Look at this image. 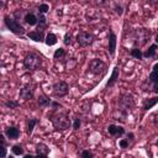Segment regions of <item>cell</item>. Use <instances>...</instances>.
Instances as JSON below:
<instances>
[{
	"label": "cell",
	"instance_id": "cell-8",
	"mask_svg": "<svg viewBox=\"0 0 158 158\" xmlns=\"http://www.w3.org/2000/svg\"><path fill=\"white\" fill-rule=\"evenodd\" d=\"M148 83L152 85L151 90L156 94H158V63H156L152 68V72L148 77Z\"/></svg>",
	"mask_w": 158,
	"mask_h": 158
},
{
	"label": "cell",
	"instance_id": "cell-15",
	"mask_svg": "<svg viewBox=\"0 0 158 158\" xmlns=\"http://www.w3.org/2000/svg\"><path fill=\"white\" fill-rule=\"evenodd\" d=\"M117 79H118V67H115L112 69V73H111L109 80H107V83H106V88H112L116 84Z\"/></svg>",
	"mask_w": 158,
	"mask_h": 158
},
{
	"label": "cell",
	"instance_id": "cell-28",
	"mask_svg": "<svg viewBox=\"0 0 158 158\" xmlns=\"http://www.w3.org/2000/svg\"><path fill=\"white\" fill-rule=\"evenodd\" d=\"M48 10H49L48 4H41V5H38V7H37L38 14H42V15H44V14H46Z\"/></svg>",
	"mask_w": 158,
	"mask_h": 158
},
{
	"label": "cell",
	"instance_id": "cell-5",
	"mask_svg": "<svg viewBox=\"0 0 158 158\" xmlns=\"http://www.w3.org/2000/svg\"><path fill=\"white\" fill-rule=\"evenodd\" d=\"M89 72L94 75H102L106 73V69H107V65L99 58H94L89 62V67H88Z\"/></svg>",
	"mask_w": 158,
	"mask_h": 158
},
{
	"label": "cell",
	"instance_id": "cell-23",
	"mask_svg": "<svg viewBox=\"0 0 158 158\" xmlns=\"http://www.w3.org/2000/svg\"><path fill=\"white\" fill-rule=\"evenodd\" d=\"M37 122H38V118H35V117L28 118V121H27V133H28V135L32 133V131H33L35 126L37 125Z\"/></svg>",
	"mask_w": 158,
	"mask_h": 158
},
{
	"label": "cell",
	"instance_id": "cell-27",
	"mask_svg": "<svg viewBox=\"0 0 158 158\" xmlns=\"http://www.w3.org/2000/svg\"><path fill=\"white\" fill-rule=\"evenodd\" d=\"M80 158H94V153L90 149H83L80 152Z\"/></svg>",
	"mask_w": 158,
	"mask_h": 158
},
{
	"label": "cell",
	"instance_id": "cell-1",
	"mask_svg": "<svg viewBox=\"0 0 158 158\" xmlns=\"http://www.w3.org/2000/svg\"><path fill=\"white\" fill-rule=\"evenodd\" d=\"M48 118L51 120L53 127L56 130H60V131H64V130H68L70 126H72V121L68 116V114L65 111H54L52 114L48 115Z\"/></svg>",
	"mask_w": 158,
	"mask_h": 158
},
{
	"label": "cell",
	"instance_id": "cell-10",
	"mask_svg": "<svg viewBox=\"0 0 158 158\" xmlns=\"http://www.w3.org/2000/svg\"><path fill=\"white\" fill-rule=\"evenodd\" d=\"M116 43H117V37L116 33L112 30H109V46H107V51L111 56L115 54L116 51Z\"/></svg>",
	"mask_w": 158,
	"mask_h": 158
},
{
	"label": "cell",
	"instance_id": "cell-35",
	"mask_svg": "<svg viewBox=\"0 0 158 158\" xmlns=\"http://www.w3.org/2000/svg\"><path fill=\"white\" fill-rule=\"evenodd\" d=\"M126 136H127V141H133L135 139V135L132 132H128Z\"/></svg>",
	"mask_w": 158,
	"mask_h": 158
},
{
	"label": "cell",
	"instance_id": "cell-3",
	"mask_svg": "<svg viewBox=\"0 0 158 158\" xmlns=\"http://www.w3.org/2000/svg\"><path fill=\"white\" fill-rule=\"evenodd\" d=\"M133 107H135V100H133V98L130 94L120 95V98L117 100V107L116 109H118L120 111H122L126 115H128L132 111Z\"/></svg>",
	"mask_w": 158,
	"mask_h": 158
},
{
	"label": "cell",
	"instance_id": "cell-14",
	"mask_svg": "<svg viewBox=\"0 0 158 158\" xmlns=\"http://www.w3.org/2000/svg\"><path fill=\"white\" fill-rule=\"evenodd\" d=\"M25 22L30 26H36L38 25V15H36L33 11H28L26 12V16H25Z\"/></svg>",
	"mask_w": 158,
	"mask_h": 158
},
{
	"label": "cell",
	"instance_id": "cell-12",
	"mask_svg": "<svg viewBox=\"0 0 158 158\" xmlns=\"http://www.w3.org/2000/svg\"><path fill=\"white\" fill-rule=\"evenodd\" d=\"M5 136L9 138V139H16V138H19L20 137V130L17 128V127H15V126H9V127H6L5 128Z\"/></svg>",
	"mask_w": 158,
	"mask_h": 158
},
{
	"label": "cell",
	"instance_id": "cell-19",
	"mask_svg": "<svg viewBox=\"0 0 158 158\" xmlns=\"http://www.w3.org/2000/svg\"><path fill=\"white\" fill-rule=\"evenodd\" d=\"M36 153L37 154H43V156H48L49 153V148L46 143H38L36 146Z\"/></svg>",
	"mask_w": 158,
	"mask_h": 158
},
{
	"label": "cell",
	"instance_id": "cell-9",
	"mask_svg": "<svg viewBox=\"0 0 158 158\" xmlns=\"http://www.w3.org/2000/svg\"><path fill=\"white\" fill-rule=\"evenodd\" d=\"M107 132H109V135L112 136V137H121V136L125 135V128H123L122 126H120V125H114V123H111V125L107 126Z\"/></svg>",
	"mask_w": 158,
	"mask_h": 158
},
{
	"label": "cell",
	"instance_id": "cell-36",
	"mask_svg": "<svg viewBox=\"0 0 158 158\" xmlns=\"http://www.w3.org/2000/svg\"><path fill=\"white\" fill-rule=\"evenodd\" d=\"M36 158H48V156H43V154H37Z\"/></svg>",
	"mask_w": 158,
	"mask_h": 158
},
{
	"label": "cell",
	"instance_id": "cell-33",
	"mask_svg": "<svg viewBox=\"0 0 158 158\" xmlns=\"http://www.w3.org/2000/svg\"><path fill=\"white\" fill-rule=\"evenodd\" d=\"M115 12H116L117 15H122V14H123V9H122V6L118 5V4H115Z\"/></svg>",
	"mask_w": 158,
	"mask_h": 158
},
{
	"label": "cell",
	"instance_id": "cell-18",
	"mask_svg": "<svg viewBox=\"0 0 158 158\" xmlns=\"http://www.w3.org/2000/svg\"><path fill=\"white\" fill-rule=\"evenodd\" d=\"M157 48H158V44H151L149 47H148V49L146 51V52H143V57L144 58H152V57H154L156 56V53H157Z\"/></svg>",
	"mask_w": 158,
	"mask_h": 158
},
{
	"label": "cell",
	"instance_id": "cell-21",
	"mask_svg": "<svg viewBox=\"0 0 158 158\" xmlns=\"http://www.w3.org/2000/svg\"><path fill=\"white\" fill-rule=\"evenodd\" d=\"M44 42H46L47 46H54V44L58 42V40H57V36H56L54 33L48 32V33L46 35V40H44Z\"/></svg>",
	"mask_w": 158,
	"mask_h": 158
},
{
	"label": "cell",
	"instance_id": "cell-31",
	"mask_svg": "<svg viewBox=\"0 0 158 158\" xmlns=\"http://www.w3.org/2000/svg\"><path fill=\"white\" fill-rule=\"evenodd\" d=\"M118 144H120L121 148H128V146H130V141H127V138H122V139L118 141Z\"/></svg>",
	"mask_w": 158,
	"mask_h": 158
},
{
	"label": "cell",
	"instance_id": "cell-13",
	"mask_svg": "<svg viewBox=\"0 0 158 158\" xmlns=\"http://www.w3.org/2000/svg\"><path fill=\"white\" fill-rule=\"evenodd\" d=\"M27 37L35 42H43L46 40V36H44V32H41V31H31V32H27L26 33Z\"/></svg>",
	"mask_w": 158,
	"mask_h": 158
},
{
	"label": "cell",
	"instance_id": "cell-38",
	"mask_svg": "<svg viewBox=\"0 0 158 158\" xmlns=\"http://www.w3.org/2000/svg\"><path fill=\"white\" fill-rule=\"evenodd\" d=\"M154 41H156V44H158V33L156 35V40Z\"/></svg>",
	"mask_w": 158,
	"mask_h": 158
},
{
	"label": "cell",
	"instance_id": "cell-29",
	"mask_svg": "<svg viewBox=\"0 0 158 158\" xmlns=\"http://www.w3.org/2000/svg\"><path fill=\"white\" fill-rule=\"evenodd\" d=\"M63 42H64V44L65 46H70L72 44V35L69 33V32H67L65 35H64V40H63Z\"/></svg>",
	"mask_w": 158,
	"mask_h": 158
},
{
	"label": "cell",
	"instance_id": "cell-17",
	"mask_svg": "<svg viewBox=\"0 0 158 158\" xmlns=\"http://www.w3.org/2000/svg\"><path fill=\"white\" fill-rule=\"evenodd\" d=\"M156 104H158V96H153V98H149V99H144L143 100V104H142V110H149L152 109Z\"/></svg>",
	"mask_w": 158,
	"mask_h": 158
},
{
	"label": "cell",
	"instance_id": "cell-40",
	"mask_svg": "<svg viewBox=\"0 0 158 158\" xmlns=\"http://www.w3.org/2000/svg\"><path fill=\"white\" fill-rule=\"evenodd\" d=\"M156 144H157V146H158V139H157V142H156Z\"/></svg>",
	"mask_w": 158,
	"mask_h": 158
},
{
	"label": "cell",
	"instance_id": "cell-26",
	"mask_svg": "<svg viewBox=\"0 0 158 158\" xmlns=\"http://www.w3.org/2000/svg\"><path fill=\"white\" fill-rule=\"evenodd\" d=\"M5 106L10 107V109H17L20 106V104L16 100H7V101H5Z\"/></svg>",
	"mask_w": 158,
	"mask_h": 158
},
{
	"label": "cell",
	"instance_id": "cell-4",
	"mask_svg": "<svg viewBox=\"0 0 158 158\" xmlns=\"http://www.w3.org/2000/svg\"><path fill=\"white\" fill-rule=\"evenodd\" d=\"M4 22H5V26L12 32L15 33L16 36H23L26 33V30L25 27L15 19H11L10 16H5L4 17Z\"/></svg>",
	"mask_w": 158,
	"mask_h": 158
},
{
	"label": "cell",
	"instance_id": "cell-22",
	"mask_svg": "<svg viewBox=\"0 0 158 158\" xmlns=\"http://www.w3.org/2000/svg\"><path fill=\"white\" fill-rule=\"evenodd\" d=\"M130 54H131L133 58H136V59H142V58H143V52H142V49H139L138 47H133V48L130 51Z\"/></svg>",
	"mask_w": 158,
	"mask_h": 158
},
{
	"label": "cell",
	"instance_id": "cell-20",
	"mask_svg": "<svg viewBox=\"0 0 158 158\" xmlns=\"http://www.w3.org/2000/svg\"><path fill=\"white\" fill-rule=\"evenodd\" d=\"M126 117H127V115H126L125 112L120 111L118 109H115V110H114V112H112V118H114V120H117V121H122V122H125V121H126Z\"/></svg>",
	"mask_w": 158,
	"mask_h": 158
},
{
	"label": "cell",
	"instance_id": "cell-11",
	"mask_svg": "<svg viewBox=\"0 0 158 158\" xmlns=\"http://www.w3.org/2000/svg\"><path fill=\"white\" fill-rule=\"evenodd\" d=\"M20 98L23 99V100H30L33 98V88L27 84V85H23L21 89H20Z\"/></svg>",
	"mask_w": 158,
	"mask_h": 158
},
{
	"label": "cell",
	"instance_id": "cell-16",
	"mask_svg": "<svg viewBox=\"0 0 158 158\" xmlns=\"http://www.w3.org/2000/svg\"><path fill=\"white\" fill-rule=\"evenodd\" d=\"M52 101L53 100H51L48 96H46L44 94H41L38 98H37V105L40 106V107H48V106H51L52 105Z\"/></svg>",
	"mask_w": 158,
	"mask_h": 158
},
{
	"label": "cell",
	"instance_id": "cell-7",
	"mask_svg": "<svg viewBox=\"0 0 158 158\" xmlns=\"http://www.w3.org/2000/svg\"><path fill=\"white\" fill-rule=\"evenodd\" d=\"M75 40H77V42L79 43V46H81V47H88V46L93 44V42H94L95 37H94V35H93V33H90V32L80 31V32L77 35Z\"/></svg>",
	"mask_w": 158,
	"mask_h": 158
},
{
	"label": "cell",
	"instance_id": "cell-32",
	"mask_svg": "<svg viewBox=\"0 0 158 158\" xmlns=\"http://www.w3.org/2000/svg\"><path fill=\"white\" fill-rule=\"evenodd\" d=\"M6 154H7V148H6L5 144H1V147H0V158H5Z\"/></svg>",
	"mask_w": 158,
	"mask_h": 158
},
{
	"label": "cell",
	"instance_id": "cell-30",
	"mask_svg": "<svg viewBox=\"0 0 158 158\" xmlns=\"http://www.w3.org/2000/svg\"><path fill=\"white\" fill-rule=\"evenodd\" d=\"M80 125H81V120H80L79 117H75L74 121H73V130H74V131L79 130V128H80Z\"/></svg>",
	"mask_w": 158,
	"mask_h": 158
},
{
	"label": "cell",
	"instance_id": "cell-2",
	"mask_svg": "<svg viewBox=\"0 0 158 158\" xmlns=\"http://www.w3.org/2000/svg\"><path fill=\"white\" fill-rule=\"evenodd\" d=\"M23 65L27 70H37L42 65V57L35 52H30L23 58Z\"/></svg>",
	"mask_w": 158,
	"mask_h": 158
},
{
	"label": "cell",
	"instance_id": "cell-39",
	"mask_svg": "<svg viewBox=\"0 0 158 158\" xmlns=\"http://www.w3.org/2000/svg\"><path fill=\"white\" fill-rule=\"evenodd\" d=\"M6 158H15V157H14V156H7Z\"/></svg>",
	"mask_w": 158,
	"mask_h": 158
},
{
	"label": "cell",
	"instance_id": "cell-24",
	"mask_svg": "<svg viewBox=\"0 0 158 158\" xmlns=\"http://www.w3.org/2000/svg\"><path fill=\"white\" fill-rule=\"evenodd\" d=\"M11 151H12V153H14L15 156H22V154H23V148H22L21 144H15V146H12Z\"/></svg>",
	"mask_w": 158,
	"mask_h": 158
},
{
	"label": "cell",
	"instance_id": "cell-6",
	"mask_svg": "<svg viewBox=\"0 0 158 158\" xmlns=\"http://www.w3.org/2000/svg\"><path fill=\"white\" fill-rule=\"evenodd\" d=\"M52 93L56 98H63V96L68 95V93H69L68 83H65L63 80H59V81L54 83L53 86H52Z\"/></svg>",
	"mask_w": 158,
	"mask_h": 158
},
{
	"label": "cell",
	"instance_id": "cell-37",
	"mask_svg": "<svg viewBox=\"0 0 158 158\" xmlns=\"http://www.w3.org/2000/svg\"><path fill=\"white\" fill-rule=\"evenodd\" d=\"M23 158H36V157L32 154H26V156H23Z\"/></svg>",
	"mask_w": 158,
	"mask_h": 158
},
{
	"label": "cell",
	"instance_id": "cell-34",
	"mask_svg": "<svg viewBox=\"0 0 158 158\" xmlns=\"http://www.w3.org/2000/svg\"><path fill=\"white\" fill-rule=\"evenodd\" d=\"M153 123H154V126L158 128V111L153 115Z\"/></svg>",
	"mask_w": 158,
	"mask_h": 158
},
{
	"label": "cell",
	"instance_id": "cell-25",
	"mask_svg": "<svg viewBox=\"0 0 158 158\" xmlns=\"http://www.w3.org/2000/svg\"><path fill=\"white\" fill-rule=\"evenodd\" d=\"M64 56H65V49H64V48H58V49H56V52H54V54H53L54 59H60V58H63Z\"/></svg>",
	"mask_w": 158,
	"mask_h": 158
}]
</instances>
